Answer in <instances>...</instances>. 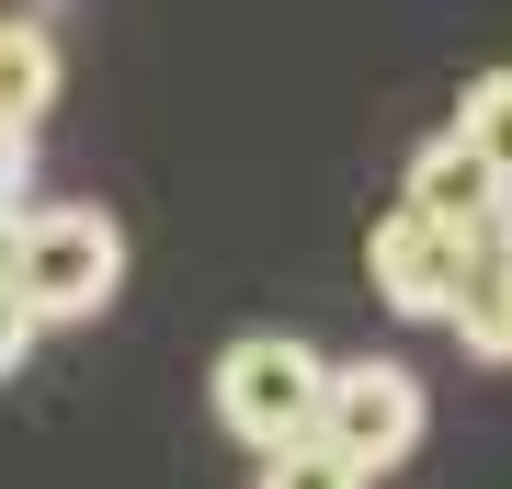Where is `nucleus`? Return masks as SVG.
<instances>
[{
	"mask_svg": "<svg viewBox=\"0 0 512 489\" xmlns=\"http://www.w3.org/2000/svg\"><path fill=\"white\" fill-rule=\"evenodd\" d=\"M0 285L23 296L35 330H80L126 296V228L103 205H23L0 239Z\"/></svg>",
	"mask_w": 512,
	"mask_h": 489,
	"instance_id": "obj_1",
	"label": "nucleus"
},
{
	"mask_svg": "<svg viewBox=\"0 0 512 489\" xmlns=\"http://www.w3.org/2000/svg\"><path fill=\"white\" fill-rule=\"evenodd\" d=\"M319 376H330V364L296 342V330H239L205 387H217V421H228L239 444L274 455V444H296V433L319 421Z\"/></svg>",
	"mask_w": 512,
	"mask_h": 489,
	"instance_id": "obj_2",
	"label": "nucleus"
},
{
	"mask_svg": "<svg viewBox=\"0 0 512 489\" xmlns=\"http://www.w3.org/2000/svg\"><path fill=\"white\" fill-rule=\"evenodd\" d=\"M421 421H433V399H421L410 364L353 353V364H330V376H319V421H308V433H319L330 455H353L365 478H387V467L421 444Z\"/></svg>",
	"mask_w": 512,
	"mask_h": 489,
	"instance_id": "obj_3",
	"label": "nucleus"
},
{
	"mask_svg": "<svg viewBox=\"0 0 512 489\" xmlns=\"http://www.w3.org/2000/svg\"><path fill=\"white\" fill-rule=\"evenodd\" d=\"M467 251H478L467 228L421 217V205H387L376 239H365V273H376L387 319H444V308H456V285H467Z\"/></svg>",
	"mask_w": 512,
	"mask_h": 489,
	"instance_id": "obj_4",
	"label": "nucleus"
},
{
	"mask_svg": "<svg viewBox=\"0 0 512 489\" xmlns=\"http://www.w3.org/2000/svg\"><path fill=\"white\" fill-rule=\"evenodd\" d=\"M399 205H421V217H444V228H467V239H490V217H501V182H490V160H478L456 126H444V137L410 160Z\"/></svg>",
	"mask_w": 512,
	"mask_h": 489,
	"instance_id": "obj_5",
	"label": "nucleus"
},
{
	"mask_svg": "<svg viewBox=\"0 0 512 489\" xmlns=\"http://www.w3.org/2000/svg\"><path fill=\"white\" fill-rule=\"evenodd\" d=\"M69 91V57H57L46 12H0V137H35Z\"/></svg>",
	"mask_w": 512,
	"mask_h": 489,
	"instance_id": "obj_6",
	"label": "nucleus"
},
{
	"mask_svg": "<svg viewBox=\"0 0 512 489\" xmlns=\"http://www.w3.org/2000/svg\"><path fill=\"white\" fill-rule=\"evenodd\" d=\"M444 330L467 342V364H512V239L501 228L467 251V285H456V308H444Z\"/></svg>",
	"mask_w": 512,
	"mask_h": 489,
	"instance_id": "obj_7",
	"label": "nucleus"
},
{
	"mask_svg": "<svg viewBox=\"0 0 512 489\" xmlns=\"http://www.w3.org/2000/svg\"><path fill=\"white\" fill-rule=\"evenodd\" d=\"M456 137L490 160V182H512V69H478L467 103H456Z\"/></svg>",
	"mask_w": 512,
	"mask_h": 489,
	"instance_id": "obj_8",
	"label": "nucleus"
},
{
	"mask_svg": "<svg viewBox=\"0 0 512 489\" xmlns=\"http://www.w3.org/2000/svg\"><path fill=\"white\" fill-rule=\"evenodd\" d=\"M251 489H376V478L353 467V455H330L319 433H296V444L262 455V478H251Z\"/></svg>",
	"mask_w": 512,
	"mask_h": 489,
	"instance_id": "obj_9",
	"label": "nucleus"
},
{
	"mask_svg": "<svg viewBox=\"0 0 512 489\" xmlns=\"http://www.w3.org/2000/svg\"><path fill=\"white\" fill-rule=\"evenodd\" d=\"M23 194H35V137H0V228L23 217Z\"/></svg>",
	"mask_w": 512,
	"mask_h": 489,
	"instance_id": "obj_10",
	"label": "nucleus"
},
{
	"mask_svg": "<svg viewBox=\"0 0 512 489\" xmlns=\"http://www.w3.org/2000/svg\"><path fill=\"white\" fill-rule=\"evenodd\" d=\"M23 353H35V319H23V296H12V285H0V387H12V376H23Z\"/></svg>",
	"mask_w": 512,
	"mask_h": 489,
	"instance_id": "obj_11",
	"label": "nucleus"
},
{
	"mask_svg": "<svg viewBox=\"0 0 512 489\" xmlns=\"http://www.w3.org/2000/svg\"><path fill=\"white\" fill-rule=\"evenodd\" d=\"M0 239H12V228H0Z\"/></svg>",
	"mask_w": 512,
	"mask_h": 489,
	"instance_id": "obj_12",
	"label": "nucleus"
}]
</instances>
